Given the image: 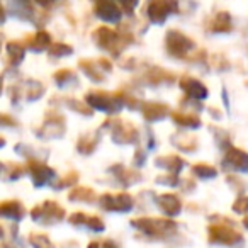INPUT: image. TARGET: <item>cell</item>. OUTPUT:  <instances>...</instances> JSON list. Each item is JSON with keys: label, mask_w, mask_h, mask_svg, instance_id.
I'll use <instances>...</instances> for the list:
<instances>
[{"label": "cell", "mask_w": 248, "mask_h": 248, "mask_svg": "<svg viewBox=\"0 0 248 248\" xmlns=\"http://www.w3.org/2000/svg\"><path fill=\"white\" fill-rule=\"evenodd\" d=\"M128 100H129V93H124L121 90L112 93L104 92V90H90L85 95L87 106L107 114H116L123 107H128Z\"/></svg>", "instance_id": "cell-1"}, {"label": "cell", "mask_w": 248, "mask_h": 248, "mask_svg": "<svg viewBox=\"0 0 248 248\" xmlns=\"http://www.w3.org/2000/svg\"><path fill=\"white\" fill-rule=\"evenodd\" d=\"M92 36H93V43L100 49H104V51L112 53V56H119V53L133 41V36L121 34V32L114 31L110 28H106V26L93 31Z\"/></svg>", "instance_id": "cell-2"}, {"label": "cell", "mask_w": 248, "mask_h": 248, "mask_svg": "<svg viewBox=\"0 0 248 248\" xmlns=\"http://www.w3.org/2000/svg\"><path fill=\"white\" fill-rule=\"evenodd\" d=\"M131 226L150 238H167L177 231V223L170 217H138L131 221Z\"/></svg>", "instance_id": "cell-3"}, {"label": "cell", "mask_w": 248, "mask_h": 248, "mask_svg": "<svg viewBox=\"0 0 248 248\" xmlns=\"http://www.w3.org/2000/svg\"><path fill=\"white\" fill-rule=\"evenodd\" d=\"M207 240L213 245H223V247H238L243 243V236L240 231L228 224V221H221L217 224H211L207 228Z\"/></svg>", "instance_id": "cell-4"}, {"label": "cell", "mask_w": 248, "mask_h": 248, "mask_svg": "<svg viewBox=\"0 0 248 248\" xmlns=\"http://www.w3.org/2000/svg\"><path fill=\"white\" fill-rule=\"evenodd\" d=\"M31 217L36 223H41L45 226H51V224H58L60 221L65 219V209L58 202L46 201V202L38 204V206L32 207Z\"/></svg>", "instance_id": "cell-5"}, {"label": "cell", "mask_w": 248, "mask_h": 248, "mask_svg": "<svg viewBox=\"0 0 248 248\" xmlns=\"http://www.w3.org/2000/svg\"><path fill=\"white\" fill-rule=\"evenodd\" d=\"M104 128H110L112 141L117 145H135L138 141V129L129 121L110 119L106 121Z\"/></svg>", "instance_id": "cell-6"}, {"label": "cell", "mask_w": 248, "mask_h": 248, "mask_svg": "<svg viewBox=\"0 0 248 248\" xmlns=\"http://www.w3.org/2000/svg\"><path fill=\"white\" fill-rule=\"evenodd\" d=\"M165 48L169 55L175 58H186V55H189L190 49L194 48V41L184 32L170 29L165 36Z\"/></svg>", "instance_id": "cell-7"}, {"label": "cell", "mask_w": 248, "mask_h": 248, "mask_svg": "<svg viewBox=\"0 0 248 248\" xmlns=\"http://www.w3.org/2000/svg\"><path fill=\"white\" fill-rule=\"evenodd\" d=\"M26 172L29 173V177H31L32 184L36 187H45L48 184H53L56 177L55 170L38 158H31V160L28 158V162H26Z\"/></svg>", "instance_id": "cell-8"}, {"label": "cell", "mask_w": 248, "mask_h": 248, "mask_svg": "<svg viewBox=\"0 0 248 248\" xmlns=\"http://www.w3.org/2000/svg\"><path fill=\"white\" fill-rule=\"evenodd\" d=\"M99 206L109 213H129L135 206V201L128 192L102 194L99 197Z\"/></svg>", "instance_id": "cell-9"}, {"label": "cell", "mask_w": 248, "mask_h": 248, "mask_svg": "<svg viewBox=\"0 0 248 248\" xmlns=\"http://www.w3.org/2000/svg\"><path fill=\"white\" fill-rule=\"evenodd\" d=\"M179 11L175 2H165V0H155L146 5V16L153 24H163L170 14Z\"/></svg>", "instance_id": "cell-10"}, {"label": "cell", "mask_w": 248, "mask_h": 248, "mask_svg": "<svg viewBox=\"0 0 248 248\" xmlns=\"http://www.w3.org/2000/svg\"><path fill=\"white\" fill-rule=\"evenodd\" d=\"M65 117L60 112H49L43 126L39 128L38 135L43 136V138H62L65 135Z\"/></svg>", "instance_id": "cell-11"}, {"label": "cell", "mask_w": 248, "mask_h": 248, "mask_svg": "<svg viewBox=\"0 0 248 248\" xmlns=\"http://www.w3.org/2000/svg\"><path fill=\"white\" fill-rule=\"evenodd\" d=\"M223 167L234 172H248V153L234 146H228L223 156Z\"/></svg>", "instance_id": "cell-12"}, {"label": "cell", "mask_w": 248, "mask_h": 248, "mask_svg": "<svg viewBox=\"0 0 248 248\" xmlns=\"http://www.w3.org/2000/svg\"><path fill=\"white\" fill-rule=\"evenodd\" d=\"M179 85H180V89L186 92V95L189 97V99H192V100L194 99L202 100V99H207V95H209V90H207V87L204 85L201 80L194 78V77H190V75L180 77Z\"/></svg>", "instance_id": "cell-13"}, {"label": "cell", "mask_w": 248, "mask_h": 248, "mask_svg": "<svg viewBox=\"0 0 248 248\" xmlns=\"http://www.w3.org/2000/svg\"><path fill=\"white\" fill-rule=\"evenodd\" d=\"M93 12L99 19H102L104 22H109V24H116L123 17V9L121 5L114 4V2H97L93 5Z\"/></svg>", "instance_id": "cell-14"}, {"label": "cell", "mask_w": 248, "mask_h": 248, "mask_svg": "<svg viewBox=\"0 0 248 248\" xmlns=\"http://www.w3.org/2000/svg\"><path fill=\"white\" fill-rule=\"evenodd\" d=\"M70 224L75 228H87L90 231H95V233H100V231L106 230V224L100 219L99 216H90L87 213H73L72 216L68 217Z\"/></svg>", "instance_id": "cell-15"}, {"label": "cell", "mask_w": 248, "mask_h": 248, "mask_svg": "<svg viewBox=\"0 0 248 248\" xmlns=\"http://www.w3.org/2000/svg\"><path fill=\"white\" fill-rule=\"evenodd\" d=\"M156 204L167 217H175L182 211V201L175 194H162L156 197Z\"/></svg>", "instance_id": "cell-16"}, {"label": "cell", "mask_w": 248, "mask_h": 248, "mask_svg": "<svg viewBox=\"0 0 248 248\" xmlns=\"http://www.w3.org/2000/svg\"><path fill=\"white\" fill-rule=\"evenodd\" d=\"M170 107L167 104H162V102H146V104H141V114L148 123H155V121H160L170 112Z\"/></svg>", "instance_id": "cell-17"}, {"label": "cell", "mask_w": 248, "mask_h": 248, "mask_svg": "<svg viewBox=\"0 0 248 248\" xmlns=\"http://www.w3.org/2000/svg\"><path fill=\"white\" fill-rule=\"evenodd\" d=\"M109 172L114 173L116 180L123 184L124 187H129V186H133V184H136V182H140V180H141V175H140L138 172H135V170L128 169V167H123V165L110 167Z\"/></svg>", "instance_id": "cell-18"}, {"label": "cell", "mask_w": 248, "mask_h": 248, "mask_svg": "<svg viewBox=\"0 0 248 248\" xmlns=\"http://www.w3.org/2000/svg\"><path fill=\"white\" fill-rule=\"evenodd\" d=\"M26 49H31V51H43L48 46H51V36L45 31V29H39L34 34L28 36L24 41Z\"/></svg>", "instance_id": "cell-19"}, {"label": "cell", "mask_w": 248, "mask_h": 248, "mask_svg": "<svg viewBox=\"0 0 248 248\" xmlns=\"http://www.w3.org/2000/svg\"><path fill=\"white\" fill-rule=\"evenodd\" d=\"M0 214L7 219H12V221H21L22 217L26 216V209L22 206L21 201H4V202L0 204Z\"/></svg>", "instance_id": "cell-20"}, {"label": "cell", "mask_w": 248, "mask_h": 248, "mask_svg": "<svg viewBox=\"0 0 248 248\" xmlns=\"http://www.w3.org/2000/svg\"><path fill=\"white\" fill-rule=\"evenodd\" d=\"M78 66L92 82H95V83L104 82V73H102L104 70H102V66H100L99 60H97V62H93V60H80Z\"/></svg>", "instance_id": "cell-21"}, {"label": "cell", "mask_w": 248, "mask_h": 248, "mask_svg": "<svg viewBox=\"0 0 248 248\" xmlns=\"http://www.w3.org/2000/svg\"><path fill=\"white\" fill-rule=\"evenodd\" d=\"M207 29L211 32H230L233 31V22L228 12H217L207 24Z\"/></svg>", "instance_id": "cell-22"}, {"label": "cell", "mask_w": 248, "mask_h": 248, "mask_svg": "<svg viewBox=\"0 0 248 248\" xmlns=\"http://www.w3.org/2000/svg\"><path fill=\"white\" fill-rule=\"evenodd\" d=\"M155 165L160 167V169L169 170L170 173H179L180 170L186 167V162L177 155H165V156L155 158Z\"/></svg>", "instance_id": "cell-23"}, {"label": "cell", "mask_w": 248, "mask_h": 248, "mask_svg": "<svg viewBox=\"0 0 248 248\" xmlns=\"http://www.w3.org/2000/svg\"><path fill=\"white\" fill-rule=\"evenodd\" d=\"M172 119L175 121V124L184 126V128H199L201 126V117L192 112H184V110L177 112L175 110V112H172Z\"/></svg>", "instance_id": "cell-24"}, {"label": "cell", "mask_w": 248, "mask_h": 248, "mask_svg": "<svg viewBox=\"0 0 248 248\" xmlns=\"http://www.w3.org/2000/svg\"><path fill=\"white\" fill-rule=\"evenodd\" d=\"M24 55H26L24 43H21V41L7 43V56H9V60H11V63L14 66L21 65V62L24 60Z\"/></svg>", "instance_id": "cell-25"}, {"label": "cell", "mask_w": 248, "mask_h": 248, "mask_svg": "<svg viewBox=\"0 0 248 248\" xmlns=\"http://www.w3.org/2000/svg\"><path fill=\"white\" fill-rule=\"evenodd\" d=\"M70 201H78V202H95L97 194L90 187H75L68 194Z\"/></svg>", "instance_id": "cell-26"}, {"label": "cell", "mask_w": 248, "mask_h": 248, "mask_svg": "<svg viewBox=\"0 0 248 248\" xmlns=\"http://www.w3.org/2000/svg\"><path fill=\"white\" fill-rule=\"evenodd\" d=\"M172 143L179 150H184V152H196L197 148V140L194 136H187V135H179L177 138H172Z\"/></svg>", "instance_id": "cell-27"}, {"label": "cell", "mask_w": 248, "mask_h": 248, "mask_svg": "<svg viewBox=\"0 0 248 248\" xmlns=\"http://www.w3.org/2000/svg\"><path fill=\"white\" fill-rule=\"evenodd\" d=\"M97 141H99V138H95L93 135H83L77 143V150L83 155H90L97 148Z\"/></svg>", "instance_id": "cell-28"}, {"label": "cell", "mask_w": 248, "mask_h": 248, "mask_svg": "<svg viewBox=\"0 0 248 248\" xmlns=\"http://www.w3.org/2000/svg\"><path fill=\"white\" fill-rule=\"evenodd\" d=\"M26 173V165L19 163H4V177L9 180H17Z\"/></svg>", "instance_id": "cell-29"}, {"label": "cell", "mask_w": 248, "mask_h": 248, "mask_svg": "<svg viewBox=\"0 0 248 248\" xmlns=\"http://www.w3.org/2000/svg\"><path fill=\"white\" fill-rule=\"evenodd\" d=\"M192 173L199 179H214L217 175V170L213 165H207V163H196L192 167Z\"/></svg>", "instance_id": "cell-30"}, {"label": "cell", "mask_w": 248, "mask_h": 248, "mask_svg": "<svg viewBox=\"0 0 248 248\" xmlns=\"http://www.w3.org/2000/svg\"><path fill=\"white\" fill-rule=\"evenodd\" d=\"M53 78H55L58 87H65V85H68L70 82H77L75 72H72V70H68V68H63V70H60V72H56L55 75H53Z\"/></svg>", "instance_id": "cell-31"}, {"label": "cell", "mask_w": 248, "mask_h": 248, "mask_svg": "<svg viewBox=\"0 0 248 248\" xmlns=\"http://www.w3.org/2000/svg\"><path fill=\"white\" fill-rule=\"evenodd\" d=\"M29 245H31L32 248H55V245L51 243V240L43 233L29 234Z\"/></svg>", "instance_id": "cell-32"}, {"label": "cell", "mask_w": 248, "mask_h": 248, "mask_svg": "<svg viewBox=\"0 0 248 248\" xmlns=\"http://www.w3.org/2000/svg\"><path fill=\"white\" fill-rule=\"evenodd\" d=\"M78 182V172H75V170H72L70 173H66L65 177H62L60 180H56V182H53L51 186L55 187V189L62 190L65 189V187H72L75 186V184Z\"/></svg>", "instance_id": "cell-33"}, {"label": "cell", "mask_w": 248, "mask_h": 248, "mask_svg": "<svg viewBox=\"0 0 248 248\" xmlns=\"http://www.w3.org/2000/svg\"><path fill=\"white\" fill-rule=\"evenodd\" d=\"M148 80H152V83H162V82H172L173 75L165 70L160 68H153L152 72L148 73Z\"/></svg>", "instance_id": "cell-34"}, {"label": "cell", "mask_w": 248, "mask_h": 248, "mask_svg": "<svg viewBox=\"0 0 248 248\" xmlns=\"http://www.w3.org/2000/svg\"><path fill=\"white\" fill-rule=\"evenodd\" d=\"M73 53V48L68 45H65V43H55V45H51V48H49V55L53 56V58H62V56H68Z\"/></svg>", "instance_id": "cell-35"}, {"label": "cell", "mask_w": 248, "mask_h": 248, "mask_svg": "<svg viewBox=\"0 0 248 248\" xmlns=\"http://www.w3.org/2000/svg\"><path fill=\"white\" fill-rule=\"evenodd\" d=\"M66 104H68V107H72L73 110H77V112L83 114V116H92L93 109L90 106H85V104H82L80 100H75V99H70L66 100Z\"/></svg>", "instance_id": "cell-36"}, {"label": "cell", "mask_w": 248, "mask_h": 248, "mask_svg": "<svg viewBox=\"0 0 248 248\" xmlns=\"http://www.w3.org/2000/svg\"><path fill=\"white\" fill-rule=\"evenodd\" d=\"M233 211L238 214H247L248 213V196H241L240 199H236V202L233 204Z\"/></svg>", "instance_id": "cell-37"}, {"label": "cell", "mask_w": 248, "mask_h": 248, "mask_svg": "<svg viewBox=\"0 0 248 248\" xmlns=\"http://www.w3.org/2000/svg\"><path fill=\"white\" fill-rule=\"evenodd\" d=\"M156 182H158V184H163V186H172V187H175L177 184H179V177H177V173H169V175H160L158 179H156Z\"/></svg>", "instance_id": "cell-38"}, {"label": "cell", "mask_w": 248, "mask_h": 248, "mask_svg": "<svg viewBox=\"0 0 248 248\" xmlns=\"http://www.w3.org/2000/svg\"><path fill=\"white\" fill-rule=\"evenodd\" d=\"M226 180H228V184H230L231 187H236V189H238V192H243V190L247 189V184H245L243 180H240V179H238V177L230 175Z\"/></svg>", "instance_id": "cell-39"}, {"label": "cell", "mask_w": 248, "mask_h": 248, "mask_svg": "<svg viewBox=\"0 0 248 248\" xmlns=\"http://www.w3.org/2000/svg\"><path fill=\"white\" fill-rule=\"evenodd\" d=\"M87 248H117V245L112 240H104V241H92V243H89Z\"/></svg>", "instance_id": "cell-40"}, {"label": "cell", "mask_w": 248, "mask_h": 248, "mask_svg": "<svg viewBox=\"0 0 248 248\" xmlns=\"http://www.w3.org/2000/svg\"><path fill=\"white\" fill-rule=\"evenodd\" d=\"M243 226L248 230V216H245V217H243Z\"/></svg>", "instance_id": "cell-41"}, {"label": "cell", "mask_w": 248, "mask_h": 248, "mask_svg": "<svg viewBox=\"0 0 248 248\" xmlns=\"http://www.w3.org/2000/svg\"><path fill=\"white\" fill-rule=\"evenodd\" d=\"M2 248H14V247H11L9 243H4V245H2Z\"/></svg>", "instance_id": "cell-42"}]
</instances>
